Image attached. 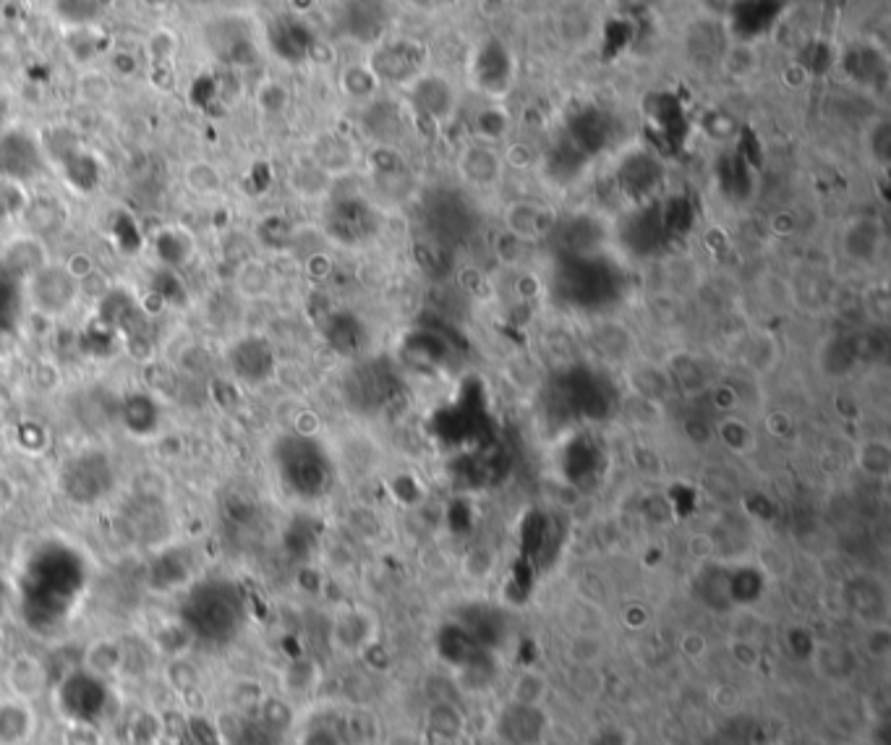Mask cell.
Instances as JSON below:
<instances>
[{
  "mask_svg": "<svg viewBox=\"0 0 891 745\" xmlns=\"http://www.w3.org/2000/svg\"><path fill=\"white\" fill-rule=\"evenodd\" d=\"M61 481L63 492H68L71 500L79 505H92L113 487V468H110L108 455L97 453V450L74 455L63 466Z\"/></svg>",
  "mask_w": 891,
  "mask_h": 745,
  "instance_id": "6da1fadb",
  "label": "cell"
},
{
  "mask_svg": "<svg viewBox=\"0 0 891 745\" xmlns=\"http://www.w3.org/2000/svg\"><path fill=\"white\" fill-rule=\"evenodd\" d=\"M471 82L489 97H505L515 82V58L505 42L486 37L471 55Z\"/></svg>",
  "mask_w": 891,
  "mask_h": 745,
  "instance_id": "7a4b0ae2",
  "label": "cell"
},
{
  "mask_svg": "<svg viewBox=\"0 0 891 745\" xmlns=\"http://www.w3.org/2000/svg\"><path fill=\"white\" fill-rule=\"evenodd\" d=\"M27 296L40 314L58 317L74 306L79 296V283L68 275L66 267L45 265L27 280Z\"/></svg>",
  "mask_w": 891,
  "mask_h": 745,
  "instance_id": "3957f363",
  "label": "cell"
},
{
  "mask_svg": "<svg viewBox=\"0 0 891 745\" xmlns=\"http://www.w3.org/2000/svg\"><path fill=\"white\" fill-rule=\"evenodd\" d=\"M405 97H408L411 110H416V116L434 123V126L447 123L455 113L453 84L432 71H421L413 82L405 84Z\"/></svg>",
  "mask_w": 891,
  "mask_h": 745,
  "instance_id": "277c9868",
  "label": "cell"
},
{
  "mask_svg": "<svg viewBox=\"0 0 891 745\" xmlns=\"http://www.w3.org/2000/svg\"><path fill=\"white\" fill-rule=\"evenodd\" d=\"M366 63L379 79V84L405 87L424 71V50L411 40H390L379 45Z\"/></svg>",
  "mask_w": 891,
  "mask_h": 745,
  "instance_id": "5b68a950",
  "label": "cell"
},
{
  "mask_svg": "<svg viewBox=\"0 0 891 745\" xmlns=\"http://www.w3.org/2000/svg\"><path fill=\"white\" fill-rule=\"evenodd\" d=\"M228 364L233 380L259 387L275 377V353L264 338H238L228 351Z\"/></svg>",
  "mask_w": 891,
  "mask_h": 745,
  "instance_id": "8992f818",
  "label": "cell"
},
{
  "mask_svg": "<svg viewBox=\"0 0 891 745\" xmlns=\"http://www.w3.org/2000/svg\"><path fill=\"white\" fill-rule=\"evenodd\" d=\"M3 683H6L8 696L27 701V704H37L48 693L50 672L45 662L34 654H16L6 662Z\"/></svg>",
  "mask_w": 891,
  "mask_h": 745,
  "instance_id": "52a82bcc",
  "label": "cell"
},
{
  "mask_svg": "<svg viewBox=\"0 0 891 745\" xmlns=\"http://www.w3.org/2000/svg\"><path fill=\"white\" fill-rule=\"evenodd\" d=\"M502 170H505V160L494 149V144L473 139L460 149L458 173L473 189H492L494 183H500Z\"/></svg>",
  "mask_w": 891,
  "mask_h": 745,
  "instance_id": "ba28073f",
  "label": "cell"
},
{
  "mask_svg": "<svg viewBox=\"0 0 891 745\" xmlns=\"http://www.w3.org/2000/svg\"><path fill=\"white\" fill-rule=\"evenodd\" d=\"M42 149L34 139L24 134L0 136V178L24 183L34 178L42 168Z\"/></svg>",
  "mask_w": 891,
  "mask_h": 745,
  "instance_id": "9c48e42d",
  "label": "cell"
},
{
  "mask_svg": "<svg viewBox=\"0 0 891 745\" xmlns=\"http://www.w3.org/2000/svg\"><path fill=\"white\" fill-rule=\"evenodd\" d=\"M554 228V215L549 207L531 199H518L507 204L505 210V233L523 241V244H536L544 236H549Z\"/></svg>",
  "mask_w": 891,
  "mask_h": 745,
  "instance_id": "30bf717a",
  "label": "cell"
},
{
  "mask_svg": "<svg viewBox=\"0 0 891 745\" xmlns=\"http://www.w3.org/2000/svg\"><path fill=\"white\" fill-rule=\"evenodd\" d=\"M37 732L34 704L14 696L0 698V745H29Z\"/></svg>",
  "mask_w": 891,
  "mask_h": 745,
  "instance_id": "8fae6325",
  "label": "cell"
},
{
  "mask_svg": "<svg viewBox=\"0 0 891 745\" xmlns=\"http://www.w3.org/2000/svg\"><path fill=\"white\" fill-rule=\"evenodd\" d=\"M808 659L810 664H813V670L834 685L850 683V680L855 678V672H858V659H855V654H852L847 646L834 644V641H829V644H826V641H816Z\"/></svg>",
  "mask_w": 891,
  "mask_h": 745,
  "instance_id": "7c38bea8",
  "label": "cell"
},
{
  "mask_svg": "<svg viewBox=\"0 0 891 745\" xmlns=\"http://www.w3.org/2000/svg\"><path fill=\"white\" fill-rule=\"evenodd\" d=\"M81 672L92 680H110L123 675V641L121 638H95L84 646Z\"/></svg>",
  "mask_w": 891,
  "mask_h": 745,
  "instance_id": "4fadbf2b",
  "label": "cell"
},
{
  "mask_svg": "<svg viewBox=\"0 0 891 745\" xmlns=\"http://www.w3.org/2000/svg\"><path fill=\"white\" fill-rule=\"evenodd\" d=\"M842 68L855 84L873 87L876 79H884L886 76V58L881 50L868 45V42H858V45H850V48L844 50Z\"/></svg>",
  "mask_w": 891,
  "mask_h": 745,
  "instance_id": "5bb4252c",
  "label": "cell"
},
{
  "mask_svg": "<svg viewBox=\"0 0 891 745\" xmlns=\"http://www.w3.org/2000/svg\"><path fill=\"white\" fill-rule=\"evenodd\" d=\"M353 160H356V155H353L351 142L338 134H322L317 142H314V149H311V163L317 165L324 176L330 178L340 176L345 170H351Z\"/></svg>",
  "mask_w": 891,
  "mask_h": 745,
  "instance_id": "9a60e30c",
  "label": "cell"
},
{
  "mask_svg": "<svg viewBox=\"0 0 891 745\" xmlns=\"http://www.w3.org/2000/svg\"><path fill=\"white\" fill-rule=\"evenodd\" d=\"M881 241H884L881 225L868 220V217H860V220H852L847 225L842 246L847 251V257L855 259V262H871L881 249Z\"/></svg>",
  "mask_w": 891,
  "mask_h": 745,
  "instance_id": "2e32d148",
  "label": "cell"
},
{
  "mask_svg": "<svg viewBox=\"0 0 891 745\" xmlns=\"http://www.w3.org/2000/svg\"><path fill=\"white\" fill-rule=\"evenodd\" d=\"M45 265H48V254H45V246L37 238L21 236L8 246L6 267L8 272H14L16 278L29 280L34 272H40Z\"/></svg>",
  "mask_w": 891,
  "mask_h": 745,
  "instance_id": "e0dca14e",
  "label": "cell"
},
{
  "mask_svg": "<svg viewBox=\"0 0 891 745\" xmlns=\"http://www.w3.org/2000/svg\"><path fill=\"white\" fill-rule=\"evenodd\" d=\"M121 419L126 429H131L136 437H147V434L155 432L160 411H157L155 400L149 398V393H129L121 403Z\"/></svg>",
  "mask_w": 891,
  "mask_h": 745,
  "instance_id": "ac0fdd59",
  "label": "cell"
},
{
  "mask_svg": "<svg viewBox=\"0 0 891 745\" xmlns=\"http://www.w3.org/2000/svg\"><path fill=\"white\" fill-rule=\"evenodd\" d=\"M855 466L868 479L886 481L891 476V445L886 437H868L855 450Z\"/></svg>",
  "mask_w": 891,
  "mask_h": 745,
  "instance_id": "d6986e66",
  "label": "cell"
},
{
  "mask_svg": "<svg viewBox=\"0 0 891 745\" xmlns=\"http://www.w3.org/2000/svg\"><path fill=\"white\" fill-rule=\"evenodd\" d=\"M379 79L374 76V71L369 68V63H351V66L343 68L340 74V89H343L345 97H351L356 102H372L377 100L379 92Z\"/></svg>",
  "mask_w": 891,
  "mask_h": 745,
  "instance_id": "ffe728a7",
  "label": "cell"
},
{
  "mask_svg": "<svg viewBox=\"0 0 891 745\" xmlns=\"http://www.w3.org/2000/svg\"><path fill=\"white\" fill-rule=\"evenodd\" d=\"M236 291L246 298H262L272 291V272L270 267L249 257L238 262L236 267Z\"/></svg>",
  "mask_w": 891,
  "mask_h": 745,
  "instance_id": "44dd1931",
  "label": "cell"
},
{
  "mask_svg": "<svg viewBox=\"0 0 891 745\" xmlns=\"http://www.w3.org/2000/svg\"><path fill=\"white\" fill-rule=\"evenodd\" d=\"M630 387H633V395H641V398L648 400H656V403H662L664 395L672 382H669V374L667 369L662 366H654V364H641L630 369Z\"/></svg>",
  "mask_w": 891,
  "mask_h": 745,
  "instance_id": "7402d4cb",
  "label": "cell"
},
{
  "mask_svg": "<svg viewBox=\"0 0 891 745\" xmlns=\"http://www.w3.org/2000/svg\"><path fill=\"white\" fill-rule=\"evenodd\" d=\"M716 437L722 440V445L727 450L737 455H748L756 450V432L745 424L743 419L737 416H724L719 424H716Z\"/></svg>",
  "mask_w": 891,
  "mask_h": 745,
  "instance_id": "603a6c76",
  "label": "cell"
},
{
  "mask_svg": "<svg viewBox=\"0 0 891 745\" xmlns=\"http://www.w3.org/2000/svg\"><path fill=\"white\" fill-rule=\"evenodd\" d=\"M183 181H186L189 191H194L199 197H212V194H220V189H223V173L207 160H194V163L186 165Z\"/></svg>",
  "mask_w": 891,
  "mask_h": 745,
  "instance_id": "cb8c5ba5",
  "label": "cell"
},
{
  "mask_svg": "<svg viewBox=\"0 0 891 745\" xmlns=\"http://www.w3.org/2000/svg\"><path fill=\"white\" fill-rule=\"evenodd\" d=\"M165 680L176 693H189L199 685L202 672H199V667L189 654H181V657H170L165 662Z\"/></svg>",
  "mask_w": 891,
  "mask_h": 745,
  "instance_id": "d4e9b609",
  "label": "cell"
},
{
  "mask_svg": "<svg viewBox=\"0 0 891 745\" xmlns=\"http://www.w3.org/2000/svg\"><path fill=\"white\" fill-rule=\"evenodd\" d=\"M722 71L732 79H748L758 66V55L756 50L750 48L748 42H735V45H729L722 55Z\"/></svg>",
  "mask_w": 891,
  "mask_h": 745,
  "instance_id": "484cf974",
  "label": "cell"
},
{
  "mask_svg": "<svg viewBox=\"0 0 891 745\" xmlns=\"http://www.w3.org/2000/svg\"><path fill=\"white\" fill-rule=\"evenodd\" d=\"M152 646H155L157 654H162L165 659L181 657V654H189L191 649V628L183 623H173L168 628L160 630L155 638H152Z\"/></svg>",
  "mask_w": 891,
  "mask_h": 745,
  "instance_id": "4316f807",
  "label": "cell"
},
{
  "mask_svg": "<svg viewBox=\"0 0 891 745\" xmlns=\"http://www.w3.org/2000/svg\"><path fill=\"white\" fill-rule=\"evenodd\" d=\"M76 92L87 105H105V102L113 97V82L105 71H95L89 68L79 76V84H76Z\"/></svg>",
  "mask_w": 891,
  "mask_h": 745,
  "instance_id": "83f0119b",
  "label": "cell"
},
{
  "mask_svg": "<svg viewBox=\"0 0 891 745\" xmlns=\"http://www.w3.org/2000/svg\"><path fill=\"white\" fill-rule=\"evenodd\" d=\"M667 374H669V382L677 385L685 395H696L701 393L706 380H703V369L696 359H690V356H682L680 366L669 364L667 366Z\"/></svg>",
  "mask_w": 891,
  "mask_h": 745,
  "instance_id": "f1b7e54d",
  "label": "cell"
},
{
  "mask_svg": "<svg viewBox=\"0 0 891 745\" xmlns=\"http://www.w3.org/2000/svg\"><path fill=\"white\" fill-rule=\"evenodd\" d=\"M549 685L544 675L539 672H523L513 683V704L520 706H539L541 698L547 696Z\"/></svg>",
  "mask_w": 891,
  "mask_h": 745,
  "instance_id": "f546056e",
  "label": "cell"
},
{
  "mask_svg": "<svg viewBox=\"0 0 891 745\" xmlns=\"http://www.w3.org/2000/svg\"><path fill=\"white\" fill-rule=\"evenodd\" d=\"M61 745H108L100 727L87 719H66L61 727Z\"/></svg>",
  "mask_w": 891,
  "mask_h": 745,
  "instance_id": "4dcf8cb0",
  "label": "cell"
},
{
  "mask_svg": "<svg viewBox=\"0 0 891 745\" xmlns=\"http://www.w3.org/2000/svg\"><path fill=\"white\" fill-rule=\"evenodd\" d=\"M507 126H510V121H507L505 110L494 108V105L492 108H484L476 116V139L494 144L507 134Z\"/></svg>",
  "mask_w": 891,
  "mask_h": 745,
  "instance_id": "1f68e13d",
  "label": "cell"
},
{
  "mask_svg": "<svg viewBox=\"0 0 891 745\" xmlns=\"http://www.w3.org/2000/svg\"><path fill=\"white\" fill-rule=\"evenodd\" d=\"M889 152H891L889 121L878 118L876 123H871V129H868V155H871V160L878 165V168H886V165H889Z\"/></svg>",
  "mask_w": 891,
  "mask_h": 745,
  "instance_id": "d6a6232c",
  "label": "cell"
},
{
  "mask_svg": "<svg viewBox=\"0 0 891 745\" xmlns=\"http://www.w3.org/2000/svg\"><path fill=\"white\" fill-rule=\"evenodd\" d=\"M288 102H291L288 87L275 82V79L264 82L262 87L257 89V105L262 108V113H267V116H280V113L288 108Z\"/></svg>",
  "mask_w": 891,
  "mask_h": 745,
  "instance_id": "836d02e7",
  "label": "cell"
},
{
  "mask_svg": "<svg viewBox=\"0 0 891 745\" xmlns=\"http://www.w3.org/2000/svg\"><path fill=\"white\" fill-rule=\"evenodd\" d=\"M27 207V194H24V186L16 181H8V178H0V215H16Z\"/></svg>",
  "mask_w": 891,
  "mask_h": 745,
  "instance_id": "e575fe53",
  "label": "cell"
},
{
  "mask_svg": "<svg viewBox=\"0 0 891 745\" xmlns=\"http://www.w3.org/2000/svg\"><path fill=\"white\" fill-rule=\"evenodd\" d=\"M868 657L873 659H886L891 651V633L886 623H871L868 625V633H865L863 641Z\"/></svg>",
  "mask_w": 891,
  "mask_h": 745,
  "instance_id": "d590c367",
  "label": "cell"
},
{
  "mask_svg": "<svg viewBox=\"0 0 891 745\" xmlns=\"http://www.w3.org/2000/svg\"><path fill=\"white\" fill-rule=\"evenodd\" d=\"M570 654H573V659H581V662H594V659L601 654L599 638L591 636V633L575 636L573 644H570Z\"/></svg>",
  "mask_w": 891,
  "mask_h": 745,
  "instance_id": "8d00e7d4",
  "label": "cell"
},
{
  "mask_svg": "<svg viewBox=\"0 0 891 745\" xmlns=\"http://www.w3.org/2000/svg\"><path fill=\"white\" fill-rule=\"evenodd\" d=\"M147 50L152 53V58H157V61H168L170 55H173V50H176V34L168 32V29H165V32H157L155 37L147 42Z\"/></svg>",
  "mask_w": 891,
  "mask_h": 745,
  "instance_id": "74e56055",
  "label": "cell"
},
{
  "mask_svg": "<svg viewBox=\"0 0 891 745\" xmlns=\"http://www.w3.org/2000/svg\"><path fill=\"white\" fill-rule=\"evenodd\" d=\"M701 6L709 19L724 21L729 14H732V8L737 6V0H701Z\"/></svg>",
  "mask_w": 891,
  "mask_h": 745,
  "instance_id": "f35d334b",
  "label": "cell"
},
{
  "mask_svg": "<svg viewBox=\"0 0 891 745\" xmlns=\"http://www.w3.org/2000/svg\"><path fill=\"white\" fill-rule=\"evenodd\" d=\"M680 649L685 651L688 657L698 659L701 654H706V638H703L701 633H696V630H690V633H685V636L680 638Z\"/></svg>",
  "mask_w": 891,
  "mask_h": 745,
  "instance_id": "ab89813d",
  "label": "cell"
},
{
  "mask_svg": "<svg viewBox=\"0 0 891 745\" xmlns=\"http://www.w3.org/2000/svg\"><path fill=\"white\" fill-rule=\"evenodd\" d=\"M690 552H693L698 560H706V557L714 555V542H711V536L709 534L690 536Z\"/></svg>",
  "mask_w": 891,
  "mask_h": 745,
  "instance_id": "60d3db41",
  "label": "cell"
},
{
  "mask_svg": "<svg viewBox=\"0 0 891 745\" xmlns=\"http://www.w3.org/2000/svg\"><path fill=\"white\" fill-rule=\"evenodd\" d=\"M0 649H3V633H0Z\"/></svg>",
  "mask_w": 891,
  "mask_h": 745,
  "instance_id": "b9f144b4",
  "label": "cell"
}]
</instances>
